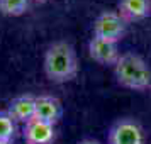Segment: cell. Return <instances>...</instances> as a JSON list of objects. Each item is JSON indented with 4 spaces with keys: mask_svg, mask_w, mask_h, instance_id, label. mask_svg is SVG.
<instances>
[{
    "mask_svg": "<svg viewBox=\"0 0 151 144\" xmlns=\"http://www.w3.org/2000/svg\"><path fill=\"white\" fill-rule=\"evenodd\" d=\"M44 73L49 82L68 83L78 75V59L73 46L66 41L53 42L44 53Z\"/></svg>",
    "mask_w": 151,
    "mask_h": 144,
    "instance_id": "1",
    "label": "cell"
},
{
    "mask_svg": "<svg viewBox=\"0 0 151 144\" xmlns=\"http://www.w3.org/2000/svg\"><path fill=\"white\" fill-rule=\"evenodd\" d=\"M117 83L129 90L143 92L151 87V69L148 63L136 53H122L114 66Z\"/></svg>",
    "mask_w": 151,
    "mask_h": 144,
    "instance_id": "2",
    "label": "cell"
},
{
    "mask_svg": "<svg viewBox=\"0 0 151 144\" xmlns=\"http://www.w3.org/2000/svg\"><path fill=\"white\" fill-rule=\"evenodd\" d=\"M127 29V22L124 21L119 12H102L93 22V36L102 37L107 41L119 42L126 34Z\"/></svg>",
    "mask_w": 151,
    "mask_h": 144,
    "instance_id": "3",
    "label": "cell"
},
{
    "mask_svg": "<svg viewBox=\"0 0 151 144\" xmlns=\"http://www.w3.org/2000/svg\"><path fill=\"white\" fill-rule=\"evenodd\" d=\"M109 144H144L143 127L134 119H121L109 130Z\"/></svg>",
    "mask_w": 151,
    "mask_h": 144,
    "instance_id": "4",
    "label": "cell"
},
{
    "mask_svg": "<svg viewBox=\"0 0 151 144\" xmlns=\"http://www.w3.org/2000/svg\"><path fill=\"white\" fill-rule=\"evenodd\" d=\"M88 54L93 61L104 64V66H116V63L121 58L117 42L107 41V39L97 37V36H93L88 42Z\"/></svg>",
    "mask_w": 151,
    "mask_h": 144,
    "instance_id": "5",
    "label": "cell"
},
{
    "mask_svg": "<svg viewBox=\"0 0 151 144\" xmlns=\"http://www.w3.org/2000/svg\"><path fill=\"white\" fill-rule=\"evenodd\" d=\"M56 139V130L53 124H48L34 117L24 125V141L26 144H53Z\"/></svg>",
    "mask_w": 151,
    "mask_h": 144,
    "instance_id": "6",
    "label": "cell"
},
{
    "mask_svg": "<svg viewBox=\"0 0 151 144\" xmlns=\"http://www.w3.org/2000/svg\"><path fill=\"white\" fill-rule=\"evenodd\" d=\"M7 112L15 122H21L26 125L29 120H32L36 117V97L31 93L17 95L15 98L10 100Z\"/></svg>",
    "mask_w": 151,
    "mask_h": 144,
    "instance_id": "7",
    "label": "cell"
},
{
    "mask_svg": "<svg viewBox=\"0 0 151 144\" xmlns=\"http://www.w3.org/2000/svg\"><path fill=\"white\" fill-rule=\"evenodd\" d=\"M63 115V107L61 102L53 95H37L36 97V117L41 119L48 124H56L60 122Z\"/></svg>",
    "mask_w": 151,
    "mask_h": 144,
    "instance_id": "8",
    "label": "cell"
},
{
    "mask_svg": "<svg viewBox=\"0 0 151 144\" xmlns=\"http://www.w3.org/2000/svg\"><path fill=\"white\" fill-rule=\"evenodd\" d=\"M119 14L126 22H137L151 14V0H119Z\"/></svg>",
    "mask_w": 151,
    "mask_h": 144,
    "instance_id": "9",
    "label": "cell"
},
{
    "mask_svg": "<svg viewBox=\"0 0 151 144\" xmlns=\"http://www.w3.org/2000/svg\"><path fill=\"white\" fill-rule=\"evenodd\" d=\"M17 134V122L7 110H0V141H14Z\"/></svg>",
    "mask_w": 151,
    "mask_h": 144,
    "instance_id": "10",
    "label": "cell"
},
{
    "mask_svg": "<svg viewBox=\"0 0 151 144\" xmlns=\"http://www.w3.org/2000/svg\"><path fill=\"white\" fill-rule=\"evenodd\" d=\"M29 9V0H0V12L9 17H19Z\"/></svg>",
    "mask_w": 151,
    "mask_h": 144,
    "instance_id": "11",
    "label": "cell"
},
{
    "mask_svg": "<svg viewBox=\"0 0 151 144\" xmlns=\"http://www.w3.org/2000/svg\"><path fill=\"white\" fill-rule=\"evenodd\" d=\"M78 144H100L99 141H95V139H82Z\"/></svg>",
    "mask_w": 151,
    "mask_h": 144,
    "instance_id": "12",
    "label": "cell"
},
{
    "mask_svg": "<svg viewBox=\"0 0 151 144\" xmlns=\"http://www.w3.org/2000/svg\"><path fill=\"white\" fill-rule=\"evenodd\" d=\"M0 144H12V141H0Z\"/></svg>",
    "mask_w": 151,
    "mask_h": 144,
    "instance_id": "13",
    "label": "cell"
}]
</instances>
